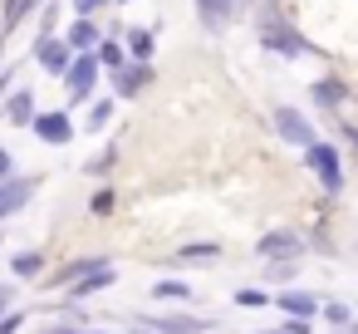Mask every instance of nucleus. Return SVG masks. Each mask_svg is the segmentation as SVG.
Instances as JSON below:
<instances>
[{
  "mask_svg": "<svg viewBox=\"0 0 358 334\" xmlns=\"http://www.w3.org/2000/svg\"><path fill=\"white\" fill-rule=\"evenodd\" d=\"M255 40H260V50H265V55H280V60L319 55V50L299 35V25L280 11V0H255Z\"/></svg>",
  "mask_w": 358,
  "mask_h": 334,
  "instance_id": "obj_1",
  "label": "nucleus"
},
{
  "mask_svg": "<svg viewBox=\"0 0 358 334\" xmlns=\"http://www.w3.org/2000/svg\"><path fill=\"white\" fill-rule=\"evenodd\" d=\"M299 158H304V167L314 172V182H319V192H324V197H338V192H343L348 172H343V153H338V143L314 138L309 148H299Z\"/></svg>",
  "mask_w": 358,
  "mask_h": 334,
  "instance_id": "obj_2",
  "label": "nucleus"
},
{
  "mask_svg": "<svg viewBox=\"0 0 358 334\" xmlns=\"http://www.w3.org/2000/svg\"><path fill=\"white\" fill-rule=\"evenodd\" d=\"M59 79H64V94H69V104H94V99H99L103 64H99V55H94V50H79Z\"/></svg>",
  "mask_w": 358,
  "mask_h": 334,
  "instance_id": "obj_3",
  "label": "nucleus"
},
{
  "mask_svg": "<svg viewBox=\"0 0 358 334\" xmlns=\"http://www.w3.org/2000/svg\"><path fill=\"white\" fill-rule=\"evenodd\" d=\"M270 128H275V138L289 143V148H309V143L319 138L314 123H309V113L294 109V104H275V109H270Z\"/></svg>",
  "mask_w": 358,
  "mask_h": 334,
  "instance_id": "obj_4",
  "label": "nucleus"
},
{
  "mask_svg": "<svg viewBox=\"0 0 358 334\" xmlns=\"http://www.w3.org/2000/svg\"><path fill=\"white\" fill-rule=\"evenodd\" d=\"M143 329L152 334H216V319L211 314H192V309H172V314H138Z\"/></svg>",
  "mask_w": 358,
  "mask_h": 334,
  "instance_id": "obj_5",
  "label": "nucleus"
},
{
  "mask_svg": "<svg viewBox=\"0 0 358 334\" xmlns=\"http://www.w3.org/2000/svg\"><path fill=\"white\" fill-rule=\"evenodd\" d=\"M40 192V177H25V172H10V177H0V226H6L15 211H25Z\"/></svg>",
  "mask_w": 358,
  "mask_h": 334,
  "instance_id": "obj_6",
  "label": "nucleus"
},
{
  "mask_svg": "<svg viewBox=\"0 0 358 334\" xmlns=\"http://www.w3.org/2000/svg\"><path fill=\"white\" fill-rule=\"evenodd\" d=\"M30 133L45 148H64V143H74V118H69V109H40L35 123H30Z\"/></svg>",
  "mask_w": 358,
  "mask_h": 334,
  "instance_id": "obj_7",
  "label": "nucleus"
},
{
  "mask_svg": "<svg viewBox=\"0 0 358 334\" xmlns=\"http://www.w3.org/2000/svg\"><path fill=\"white\" fill-rule=\"evenodd\" d=\"M152 74H157L152 60H128L118 74H108V79H113V99H118V104H133V99L152 84Z\"/></svg>",
  "mask_w": 358,
  "mask_h": 334,
  "instance_id": "obj_8",
  "label": "nucleus"
},
{
  "mask_svg": "<svg viewBox=\"0 0 358 334\" xmlns=\"http://www.w3.org/2000/svg\"><path fill=\"white\" fill-rule=\"evenodd\" d=\"M304 251H309V236L294 231V226H275V231H265V236L255 241V256H260V260H275V256H304Z\"/></svg>",
  "mask_w": 358,
  "mask_h": 334,
  "instance_id": "obj_9",
  "label": "nucleus"
},
{
  "mask_svg": "<svg viewBox=\"0 0 358 334\" xmlns=\"http://www.w3.org/2000/svg\"><path fill=\"white\" fill-rule=\"evenodd\" d=\"M30 55H35V64H40L45 74H55V79H59V74L69 69V60H74V50H69L64 35H45V40H35Z\"/></svg>",
  "mask_w": 358,
  "mask_h": 334,
  "instance_id": "obj_10",
  "label": "nucleus"
},
{
  "mask_svg": "<svg viewBox=\"0 0 358 334\" xmlns=\"http://www.w3.org/2000/svg\"><path fill=\"white\" fill-rule=\"evenodd\" d=\"M192 11H196V20H201L206 35H226L231 20L241 15V11H236V0H192Z\"/></svg>",
  "mask_w": 358,
  "mask_h": 334,
  "instance_id": "obj_11",
  "label": "nucleus"
},
{
  "mask_svg": "<svg viewBox=\"0 0 358 334\" xmlns=\"http://www.w3.org/2000/svg\"><path fill=\"white\" fill-rule=\"evenodd\" d=\"M103 265H113V256H74V260H64L59 270H45V285L64 290V285H74L79 275H89V270H103Z\"/></svg>",
  "mask_w": 358,
  "mask_h": 334,
  "instance_id": "obj_12",
  "label": "nucleus"
},
{
  "mask_svg": "<svg viewBox=\"0 0 358 334\" xmlns=\"http://www.w3.org/2000/svg\"><path fill=\"white\" fill-rule=\"evenodd\" d=\"M319 305H324V295H309V290H294V285H285V290H275V309H280V314H299V319H319Z\"/></svg>",
  "mask_w": 358,
  "mask_h": 334,
  "instance_id": "obj_13",
  "label": "nucleus"
},
{
  "mask_svg": "<svg viewBox=\"0 0 358 334\" xmlns=\"http://www.w3.org/2000/svg\"><path fill=\"white\" fill-rule=\"evenodd\" d=\"M309 99H314V109L338 113V109L348 104V84H343L338 74H324V79H314V84H309Z\"/></svg>",
  "mask_w": 358,
  "mask_h": 334,
  "instance_id": "obj_14",
  "label": "nucleus"
},
{
  "mask_svg": "<svg viewBox=\"0 0 358 334\" xmlns=\"http://www.w3.org/2000/svg\"><path fill=\"white\" fill-rule=\"evenodd\" d=\"M64 40H69L74 55H79V50H99V40H103V20H99V15H74V25L64 30Z\"/></svg>",
  "mask_w": 358,
  "mask_h": 334,
  "instance_id": "obj_15",
  "label": "nucleus"
},
{
  "mask_svg": "<svg viewBox=\"0 0 358 334\" xmlns=\"http://www.w3.org/2000/svg\"><path fill=\"white\" fill-rule=\"evenodd\" d=\"M35 113H40V104H35V94L15 84V89L6 94V123H10V128H30V123H35Z\"/></svg>",
  "mask_w": 358,
  "mask_h": 334,
  "instance_id": "obj_16",
  "label": "nucleus"
},
{
  "mask_svg": "<svg viewBox=\"0 0 358 334\" xmlns=\"http://www.w3.org/2000/svg\"><path fill=\"white\" fill-rule=\"evenodd\" d=\"M113 280H118V270H113V265H103V270H89V275H79L74 285H64V300H79V305H84V300H94L99 290H108Z\"/></svg>",
  "mask_w": 358,
  "mask_h": 334,
  "instance_id": "obj_17",
  "label": "nucleus"
},
{
  "mask_svg": "<svg viewBox=\"0 0 358 334\" xmlns=\"http://www.w3.org/2000/svg\"><path fill=\"white\" fill-rule=\"evenodd\" d=\"M45 270H50V256L35 251V246H25V251L10 256V280H45Z\"/></svg>",
  "mask_w": 358,
  "mask_h": 334,
  "instance_id": "obj_18",
  "label": "nucleus"
},
{
  "mask_svg": "<svg viewBox=\"0 0 358 334\" xmlns=\"http://www.w3.org/2000/svg\"><path fill=\"white\" fill-rule=\"evenodd\" d=\"M211 260H221V241H187V246H177V256L167 265H211Z\"/></svg>",
  "mask_w": 358,
  "mask_h": 334,
  "instance_id": "obj_19",
  "label": "nucleus"
},
{
  "mask_svg": "<svg viewBox=\"0 0 358 334\" xmlns=\"http://www.w3.org/2000/svg\"><path fill=\"white\" fill-rule=\"evenodd\" d=\"M260 265H265V285L285 290V285H294V280H299L304 256H275V260H260Z\"/></svg>",
  "mask_w": 358,
  "mask_h": 334,
  "instance_id": "obj_20",
  "label": "nucleus"
},
{
  "mask_svg": "<svg viewBox=\"0 0 358 334\" xmlns=\"http://www.w3.org/2000/svg\"><path fill=\"white\" fill-rule=\"evenodd\" d=\"M50 6V0H10V6L6 11H0V35H10V30H20L30 15H40Z\"/></svg>",
  "mask_w": 358,
  "mask_h": 334,
  "instance_id": "obj_21",
  "label": "nucleus"
},
{
  "mask_svg": "<svg viewBox=\"0 0 358 334\" xmlns=\"http://www.w3.org/2000/svg\"><path fill=\"white\" fill-rule=\"evenodd\" d=\"M123 50H128V60H152V50H157V30H152V25H133V30H123Z\"/></svg>",
  "mask_w": 358,
  "mask_h": 334,
  "instance_id": "obj_22",
  "label": "nucleus"
},
{
  "mask_svg": "<svg viewBox=\"0 0 358 334\" xmlns=\"http://www.w3.org/2000/svg\"><path fill=\"white\" fill-rule=\"evenodd\" d=\"M152 300H162V305H192L196 290H192L187 280H177V275H162V280L152 285Z\"/></svg>",
  "mask_w": 358,
  "mask_h": 334,
  "instance_id": "obj_23",
  "label": "nucleus"
},
{
  "mask_svg": "<svg viewBox=\"0 0 358 334\" xmlns=\"http://www.w3.org/2000/svg\"><path fill=\"white\" fill-rule=\"evenodd\" d=\"M94 55H99V64H103V74H118V69L128 64V50H123V35H103Z\"/></svg>",
  "mask_w": 358,
  "mask_h": 334,
  "instance_id": "obj_24",
  "label": "nucleus"
},
{
  "mask_svg": "<svg viewBox=\"0 0 358 334\" xmlns=\"http://www.w3.org/2000/svg\"><path fill=\"white\" fill-rule=\"evenodd\" d=\"M113 113H118V99H94L89 113H84V133H103L113 123Z\"/></svg>",
  "mask_w": 358,
  "mask_h": 334,
  "instance_id": "obj_25",
  "label": "nucleus"
},
{
  "mask_svg": "<svg viewBox=\"0 0 358 334\" xmlns=\"http://www.w3.org/2000/svg\"><path fill=\"white\" fill-rule=\"evenodd\" d=\"M231 300H236V309H265V305H275V295L260 290V285H241Z\"/></svg>",
  "mask_w": 358,
  "mask_h": 334,
  "instance_id": "obj_26",
  "label": "nucleus"
},
{
  "mask_svg": "<svg viewBox=\"0 0 358 334\" xmlns=\"http://www.w3.org/2000/svg\"><path fill=\"white\" fill-rule=\"evenodd\" d=\"M319 319H329L334 329H348V324H353V305H343V300H324V305H319Z\"/></svg>",
  "mask_w": 358,
  "mask_h": 334,
  "instance_id": "obj_27",
  "label": "nucleus"
},
{
  "mask_svg": "<svg viewBox=\"0 0 358 334\" xmlns=\"http://www.w3.org/2000/svg\"><path fill=\"white\" fill-rule=\"evenodd\" d=\"M113 167H118V143H108V148H103V153H94V158H89V167H84V172H89V177H108V172H113Z\"/></svg>",
  "mask_w": 358,
  "mask_h": 334,
  "instance_id": "obj_28",
  "label": "nucleus"
},
{
  "mask_svg": "<svg viewBox=\"0 0 358 334\" xmlns=\"http://www.w3.org/2000/svg\"><path fill=\"white\" fill-rule=\"evenodd\" d=\"M113 207H118V187H113V182H103V187L89 197V211H94V216H113Z\"/></svg>",
  "mask_w": 358,
  "mask_h": 334,
  "instance_id": "obj_29",
  "label": "nucleus"
},
{
  "mask_svg": "<svg viewBox=\"0 0 358 334\" xmlns=\"http://www.w3.org/2000/svg\"><path fill=\"white\" fill-rule=\"evenodd\" d=\"M30 324V314L25 309H6V314H0V334H20Z\"/></svg>",
  "mask_w": 358,
  "mask_h": 334,
  "instance_id": "obj_30",
  "label": "nucleus"
},
{
  "mask_svg": "<svg viewBox=\"0 0 358 334\" xmlns=\"http://www.w3.org/2000/svg\"><path fill=\"white\" fill-rule=\"evenodd\" d=\"M45 35H59V11H55V6H45V15H40V30H35V40H45Z\"/></svg>",
  "mask_w": 358,
  "mask_h": 334,
  "instance_id": "obj_31",
  "label": "nucleus"
},
{
  "mask_svg": "<svg viewBox=\"0 0 358 334\" xmlns=\"http://www.w3.org/2000/svg\"><path fill=\"white\" fill-rule=\"evenodd\" d=\"M285 334H314V319H299V314H285V324H280Z\"/></svg>",
  "mask_w": 358,
  "mask_h": 334,
  "instance_id": "obj_32",
  "label": "nucleus"
},
{
  "mask_svg": "<svg viewBox=\"0 0 358 334\" xmlns=\"http://www.w3.org/2000/svg\"><path fill=\"white\" fill-rule=\"evenodd\" d=\"M338 138L348 143V153H353V162H358V123H348V118H343V123H338Z\"/></svg>",
  "mask_w": 358,
  "mask_h": 334,
  "instance_id": "obj_33",
  "label": "nucleus"
},
{
  "mask_svg": "<svg viewBox=\"0 0 358 334\" xmlns=\"http://www.w3.org/2000/svg\"><path fill=\"white\" fill-rule=\"evenodd\" d=\"M15 285H20V280H6V285H0V314L15 309V300H20V295H15Z\"/></svg>",
  "mask_w": 358,
  "mask_h": 334,
  "instance_id": "obj_34",
  "label": "nucleus"
},
{
  "mask_svg": "<svg viewBox=\"0 0 358 334\" xmlns=\"http://www.w3.org/2000/svg\"><path fill=\"white\" fill-rule=\"evenodd\" d=\"M69 6H74V15H99L108 0H69Z\"/></svg>",
  "mask_w": 358,
  "mask_h": 334,
  "instance_id": "obj_35",
  "label": "nucleus"
},
{
  "mask_svg": "<svg viewBox=\"0 0 358 334\" xmlns=\"http://www.w3.org/2000/svg\"><path fill=\"white\" fill-rule=\"evenodd\" d=\"M10 89H15V69H10V64H0V104H6Z\"/></svg>",
  "mask_w": 358,
  "mask_h": 334,
  "instance_id": "obj_36",
  "label": "nucleus"
},
{
  "mask_svg": "<svg viewBox=\"0 0 358 334\" xmlns=\"http://www.w3.org/2000/svg\"><path fill=\"white\" fill-rule=\"evenodd\" d=\"M10 172H15V158H10L6 143H0V177H10Z\"/></svg>",
  "mask_w": 358,
  "mask_h": 334,
  "instance_id": "obj_37",
  "label": "nucleus"
},
{
  "mask_svg": "<svg viewBox=\"0 0 358 334\" xmlns=\"http://www.w3.org/2000/svg\"><path fill=\"white\" fill-rule=\"evenodd\" d=\"M108 6H113V11H123V6H133V0H108Z\"/></svg>",
  "mask_w": 358,
  "mask_h": 334,
  "instance_id": "obj_38",
  "label": "nucleus"
},
{
  "mask_svg": "<svg viewBox=\"0 0 358 334\" xmlns=\"http://www.w3.org/2000/svg\"><path fill=\"white\" fill-rule=\"evenodd\" d=\"M250 6H255V0H236V11H250Z\"/></svg>",
  "mask_w": 358,
  "mask_h": 334,
  "instance_id": "obj_39",
  "label": "nucleus"
},
{
  "mask_svg": "<svg viewBox=\"0 0 358 334\" xmlns=\"http://www.w3.org/2000/svg\"><path fill=\"white\" fill-rule=\"evenodd\" d=\"M343 334H358V314H353V324H348V329H343Z\"/></svg>",
  "mask_w": 358,
  "mask_h": 334,
  "instance_id": "obj_40",
  "label": "nucleus"
},
{
  "mask_svg": "<svg viewBox=\"0 0 358 334\" xmlns=\"http://www.w3.org/2000/svg\"><path fill=\"white\" fill-rule=\"evenodd\" d=\"M0 64H6V35H0Z\"/></svg>",
  "mask_w": 358,
  "mask_h": 334,
  "instance_id": "obj_41",
  "label": "nucleus"
},
{
  "mask_svg": "<svg viewBox=\"0 0 358 334\" xmlns=\"http://www.w3.org/2000/svg\"><path fill=\"white\" fill-rule=\"evenodd\" d=\"M260 334H285V329H260Z\"/></svg>",
  "mask_w": 358,
  "mask_h": 334,
  "instance_id": "obj_42",
  "label": "nucleus"
},
{
  "mask_svg": "<svg viewBox=\"0 0 358 334\" xmlns=\"http://www.w3.org/2000/svg\"><path fill=\"white\" fill-rule=\"evenodd\" d=\"M6 6H10V0H0V11H6Z\"/></svg>",
  "mask_w": 358,
  "mask_h": 334,
  "instance_id": "obj_43",
  "label": "nucleus"
},
{
  "mask_svg": "<svg viewBox=\"0 0 358 334\" xmlns=\"http://www.w3.org/2000/svg\"><path fill=\"white\" fill-rule=\"evenodd\" d=\"M353 246H358V241H353Z\"/></svg>",
  "mask_w": 358,
  "mask_h": 334,
  "instance_id": "obj_44",
  "label": "nucleus"
}]
</instances>
